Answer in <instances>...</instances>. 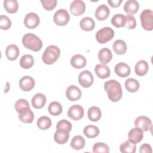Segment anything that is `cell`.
Segmentation results:
<instances>
[{"label":"cell","instance_id":"obj_1","mask_svg":"<svg viewBox=\"0 0 153 153\" xmlns=\"http://www.w3.org/2000/svg\"><path fill=\"white\" fill-rule=\"evenodd\" d=\"M104 88L108 94L109 99L114 102L120 100L123 95L122 88L120 83L116 80L110 79L104 84Z\"/></svg>","mask_w":153,"mask_h":153},{"label":"cell","instance_id":"obj_2","mask_svg":"<svg viewBox=\"0 0 153 153\" xmlns=\"http://www.w3.org/2000/svg\"><path fill=\"white\" fill-rule=\"evenodd\" d=\"M23 45L33 51H39L42 47L41 39L36 35L31 33L25 34L22 38Z\"/></svg>","mask_w":153,"mask_h":153},{"label":"cell","instance_id":"obj_3","mask_svg":"<svg viewBox=\"0 0 153 153\" xmlns=\"http://www.w3.org/2000/svg\"><path fill=\"white\" fill-rule=\"evenodd\" d=\"M60 50L58 47L54 45L48 46L42 56L43 62L47 65H51L54 63L59 57Z\"/></svg>","mask_w":153,"mask_h":153},{"label":"cell","instance_id":"obj_4","mask_svg":"<svg viewBox=\"0 0 153 153\" xmlns=\"http://www.w3.org/2000/svg\"><path fill=\"white\" fill-rule=\"evenodd\" d=\"M141 25L146 30H152L153 29V12L151 10H144L140 16Z\"/></svg>","mask_w":153,"mask_h":153},{"label":"cell","instance_id":"obj_5","mask_svg":"<svg viewBox=\"0 0 153 153\" xmlns=\"http://www.w3.org/2000/svg\"><path fill=\"white\" fill-rule=\"evenodd\" d=\"M114 35V30L109 27H105L99 30L96 34V39L99 43L104 44L111 40Z\"/></svg>","mask_w":153,"mask_h":153},{"label":"cell","instance_id":"obj_6","mask_svg":"<svg viewBox=\"0 0 153 153\" xmlns=\"http://www.w3.org/2000/svg\"><path fill=\"white\" fill-rule=\"evenodd\" d=\"M70 16L68 11L65 9H59L54 14L53 20L58 26H65L69 21Z\"/></svg>","mask_w":153,"mask_h":153},{"label":"cell","instance_id":"obj_7","mask_svg":"<svg viewBox=\"0 0 153 153\" xmlns=\"http://www.w3.org/2000/svg\"><path fill=\"white\" fill-rule=\"evenodd\" d=\"M78 79L79 84L84 88L90 87L94 81L93 74L88 70L82 71L79 74Z\"/></svg>","mask_w":153,"mask_h":153},{"label":"cell","instance_id":"obj_8","mask_svg":"<svg viewBox=\"0 0 153 153\" xmlns=\"http://www.w3.org/2000/svg\"><path fill=\"white\" fill-rule=\"evenodd\" d=\"M136 127L140 128L143 131H147L152 129V121L149 118L146 116H139L134 121Z\"/></svg>","mask_w":153,"mask_h":153},{"label":"cell","instance_id":"obj_9","mask_svg":"<svg viewBox=\"0 0 153 153\" xmlns=\"http://www.w3.org/2000/svg\"><path fill=\"white\" fill-rule=\"evenodd\" d=\"M84 108L79 105H74L71 106L68 111V117L75 121L81 119L84 116Z\"/></svg>","mask_w":153,"mask_h":153},{"label":"cell","instance_id":"obj_10","mask_svg":"<svg viewBox=\"0 0 153 153\" xmlns=\"http://www.w3.org/2000/svg\"><path fill=\"white\" fill-rule=\"evenodd\" d=\"M85 10V4L81 0H75L70 5V11L75 16L82 15Z\"/></svg>","mask_w":153,"mask_h":153},{"label":"cell","instance_id":"obj_11","mask_svg":"<svg viewBox=\"0 0 153 153\" xmlns=\"http://www.w3.org/2000/svg\"><path fill=\"white\" fill-rule=\"evenodd\" d=\"M40 19L39 16L34 13H29L27 14L24 19V24L25 26L29 29H34L39 24Z\"/></svg>","mask_w":153,"mask_h":153},{"label":"cell","instance_id":"obj_12","mask_svg":"<svg viewBox=\"0 0 153 153\" xmlns=\"http://www.w3.org/2000/svg\"><path fill=\"white\" fill-rule=\"evenodd\" d=\"M81 91L76 86L72 85L69 86L66 90V97L71 101H76L81 97Z\"/></svg>","mask_w":153,"mask_h":153},{"label":"cell","instance_id":"obj_13","mask_svg":"<svg viewBox=\"0 0 153 153\" xmlns=\"http://www.w3.org/2000/svg\"><path fill=\"white\" fill-rule=\"evenodd\" d=\"M114 71L120 77L125 78L130 75V68L127 64L124 62H120L115 66Z\"/></svg>","mask_w":153,"mask_h":153},{"label":"cell","instance_id":"obj_14","mask_svg":"<svg viewBox=\"0 0 153 153\" xmlns=\"http://www.w3.org/2000/svg\"><path fill=\"white\" fill-rule=\"evenodd\" d=\"M19 87L24 91L31 90L35 86V81L30 76H25L19 81Z\"/></svg>","mask_w":153,"mask_h":153},{"label":"cell","instance_id":"obj_15","mask_svg":"<svg viewBox=\"0 0 153 153\" xmlns=\"http://www.w3.org/2000/svg\"><path fill=\"white\" fill-rule=\"evenodd\" d=\"M143 137V131L138 127L131 128L129 131L128 134V140L134 143L135 144L140 142L142 140Z\"/></svg>","mask_w":153,"mask_h":153},{"label":"cell","instance_id":"obj_16","mask_svg":"<svg viewBox=\"0 0 153 153\" xmlns=\"http://www.w3.org/2000/svg\"><path fill=\"white\" fill-rule=\"evenodd\" d=\"M18 118L22 123H31L34 119V114L30 108H27L19 112Z\"/></svg>","mask_w":153,"mask_h":153},{"label":"cell","instance_id":"obj_17","mask_svg":"<svg viewBox=\"0 0 153 153\" xmlns=\"http://www.w3.org/2000/svg\"><path fill=\"white\" fill-rule=\"evenodd\" d=\"M69 131L57 129L54 134V139L59 144H64L68 142L69 137Z\"/></svg>","mask_w":153,"mask_h":153},{"label":"cell","instance_id":"obj_18","mask_svg":"<svg viewBox=\"0 0 153 153\" xmlns=\"http://www.w3.org/2000/svg\"><path fill=\"white\" fill-rule=\"evenodd\" d=\"M110 13V10L107 5L102 4L99 5L96 10L95 17L98 20H104L106 19Z\"/></svg>","mask_w":153,"mask_h":153},{"label":"cell","instance_id":"obj_19","mask_svg":"<svg viewBox=\"0 0 153 153\" xmlns=\"http://www.w3.org/2000/svg\"><path fill=\"white\" fill-rule=\"evenodd\" d=\"M71 64L75 69H81L86 65L87 60L81 54H75L71 58Z\"/></svg>","mask_w":153,"mask_h":153},{"label":"cell","instance_id":"obj_20","mask_svg":"<svg viewBox=\"0 0 153 153\" xmlns=\"http://www.w3.org/2000/svg\"><path fill=\"white\" fill-rule=\"evenodd\" d=\"M94 72L97 76L101 79H105L109 76L111 71L109 67L105 65L97 64L94 68Z\"/></svg>","mask_w":153,"mask_h":153},{"label":"cell","instance_id":"obj_21","mask_svg":"<svg viewBox=\"0 0 153 153\" xmlns=\"http://www.w3.org/2000/svg\"><path fill=\"white\" fill-rule=\"evenodd\" d=\"M139 8V2L136 0H128L124 5V11L128 14V15L134 14L137 13Z\"/></svg>","mask_w":153,"mask_h":153},{"label":"cell","instance_id":"obj_22","mask_svg":"<svg viewBox=\"0 0 153 153\" xmlns=\"http://www.w3.org/2000/svg\"><path fill=\"white\" fill-rule=\"evenodd\" d=\"M46 97L42 93H39L34 95L32 99V105L36 109H41L43 108L46 103Z\"/></svg>","mask_w":153,"mask_h":153},{"label":"cell","instance_id":"obj_23","mask_svg":"<svg viewBox=\"0 0 153 153\" xmlns=\"http://www.w3.org/2000/svg\"><path fill=\"white\" fill-rule=\"evenodd\" d=\"M98 57L99 61L102 65H106L111 60L112 58V54L109 48H103L99 51Z\"/></svg>","mask_w":153,"mask_h":153},{"label":"cell","instance_id":"obj_24","mask_svg":"<svg viewBox=\"0 0 153 153\" xmlns=\"http://www.w3.org/2000/svg\"><path fill=\"white\" fill-rule=\"evenodd\" d=\"M20 54L19 47L14 44L8 45L5 50V55L10 60H14L17 59Z\"/></svg>","mask_w":153,"mask_h":153},{"label":"cell","instance_id":"obj_25","mask_svg":"<svg viewBox=\"0 0 153 153\" xmlns=\"http://www.w3.org/2000/svg\"><path fill=\"white\" fill-rule=\"evenodd\" d=\"M79 26L81 29L84 31H91L95 27V22L92 18L85 17L81 20Z\"/></svg>","mask_w":153,"mask_h":153},{"label":"cell","instance_id":"obj_26","mask_svg":"<svg viewBox=\"0 0 153 153\" xmlns=\"http://www.w3.org/2000/svg\"><path fill=\"white\" fill-rule=\"evenodd\" d=\"M149 69L148 63L143 60L137 62L134 67V71L137 75L143 76L147 74Z\"/></svg>","mask_w":153,"mask_h":153},{"label":"cell","instance_id":"obj_27","mask_svg":"<svg viewBox=\"0 0 153 153\" xmlns=\"http://www.w3.org/2000/svg\"><path fill=\"white\" fill-rule=\"evenodd\" d=\"M120 150L122 153H134L136 150V146L134 143L127 140L120 145Z\"/></svg>","mask_w":153,"mask_h":153},{"label":"cell","instance_id":"obj_28","mask_svg":"<svg viewBox=\"0 0 153 153\" xmlns=\"http://www.w3.org/2000/svg\"><path fill=\"white\" fill-rule=\"evenodd\" d=\"M112 48L116 54L122 55L124 54L127 51V45L124 41L118 39L114 41L113 43Z\"/></svg>","mask_w":153,"mask_h":153},{"label":"cell","instance_id":"obj_29","mask_svg":"<svg viewBox=\"0 0 153 153\" xmlns=\"http://www.w3.org/2000/svg\"><path fill=\"white\" fill-rule=\"evenodd\" d=\"M88 119L91 121H97L102 117V112L99 108L97 106H91L88 110L87 112Z\"/></svg>","mask_w":153,"mask_h":153},{"label":"cell","instance_id":"obj_30","mask_svg":"<svg viewBox=\"0 0 153 153\" xmlns=\"http://www.w3.org/2000/svg\"><path fill=\"white\" fill-rule=\"evenodd\" d=\"M85 145V139L80 135L75 136L71 142V146L75 150L82 149Z\"/></svg>","mask_w":153,"mask_h":153},{"label":"cell","instance_id":"obj_31","mask_svg":"<svg viewBox=\"0 0 153 153\" xmlns=\"http://www.w3.org/2000/svg\"><path fill=\"white\" fill-rule=\"evenodd\" d=\"M83 132L85 136L88 138H94L99 134V129L97 126L93 125H88L84 127Z\"/></svg>","mask_w":153,"mask_h":153},{"label":"cell","instance_id":"obj_32","mask_svg":"<svg viewBox=\"0 0 153 153\" xmlns=\"http://www.w3.org/2000/svg\"><path fill=\"white\" fill-rule=\"evenodd\" d=\"M34 64V59L30 54H25L22 56L20 60V65L24 69L30 68Z\"/></svg>","mask_w":153,"mask_h":153},{"label":"cell","instance_id":"obj_33","mask_svg":"<svg viewBox=\"0 0 153 153\" xmlns=\"http://www.w3.org/2000/svg\"><path fill=\"white\" fill-rule=\"evenodd\" d=\"M139 83L136 79L130 78L125 82V87L127 91L131 93L137 91L139 88Z\"/></svg>","mask_w":153,"mask_h":153},{"label":"cell","instance_id":"obj_34","mask_svg":"<svg viewBox=\"0 0 153 153\" xmlns=\"http://www.w3.org/2000/svg\"><path fill=\"white\" fill-rule=\"evenodd\" d=\"M4 7L9 13H14L17 11L19 4L16 0H4Z\"/></svg>","mask_w":153,"mask_h":153},{"label":"cell","instance_id":"obj_35","mask_svg":"<svg viewBox=\"0 0 153 153\" xmlns=\"http://www.w3.org/2000/svg\"><path fill=\"white\" fill-rule=\"evenodd\" d=\"M62 106L60 103L56 101L51 102L48 107V112L54 116H57L60 115L62 112Z\"/></svg>","mask_w":153,"mask_h":153},{"label":"cell","instance_id":"obj_36","mask_svg":"<svg viewBox=\"0 0 153 153\" xmlns=\"http://www.w3.org/2000/svg\"><path fill=\"white\" fill-rule=\"evenodd\" d=\"M111 23L116 27H124L126 24V16L123 14H115L111 19Z\"/></svg>","mask_w":153,"mask_h":153},{"label":"cell","instance_id":"obj_37","mask_svg":"<svg viewBox=\"0 0 153 153\" xmlns=\"http://www.w3.org/2000/svg\"><path fill=\"white\" fill-rule=\"evenodd\" d=\"M51 126L50 118L47 116H42L37 120V126L41 130H47Z\"/></svg>","mask_w":153,"mask_h":153},{"label":"cell","instance_id":"obj_38","mask_svg":"<svg viewBox=\"0 0 153 153\" xmlns=\"http://www.w3.org/2000/svg\"><path fill=\"white\" fill-rule=\"evenodd\" d=\"M93 152L94 153H108L109 152V148L105 143L97 142L94 144L93 146Z\"/></svg>","mask_w":153,"mask_h":153},{"label":"cell","instance_id":"obj_39","mask_svg":"<svg viewBox=\"0 0 153 153\" xmlns=\"http://www.w3.org/2000/svg\"><path fill=\"white\" fill-rule=\"evenodd\" d=\"M14 107L15 109L16 110V111L19 113V112H20L21 111L27 108H30L29 106V104L28 103V102L24 99H19L14 105Z\"/></svg>","mask_w":153,"mask_h":153},{"label":"cell","instance_id":"obj_40","mask_svg":"<svg viewBox=\"0 0 153 153\" xmlns=\"http://www.w3.org/2000/svg\"><path fill=\"white\" fill-rule=\"evenodd\" d=\"M11 26V20L4 15H1L0 16V28L2 30H7L10 28Z\"/></svg>","mask_w":153,"mask_h":153},{"label":"cell","instance_id":"obj_41","mask_svg":"<svg viewBox=\"0 0 153 153\" xmlns=\"http://www.w3.org/2000/svg\"><path fill=\"white\" fill-rule=\"evenodd\" d=\"M56 128L65 130L70 132L72 129V124L66 120H62L57 123Z\"/></svg>","mask_w":153,"mask_h":153},{"label":"cell","instance_id":"obj_42","mask_svg":"<svg viewBox=\"0 0 153 153\" xmlns=\"http://www.w3.org/2000/svg\"><path fill=\"white\" fill-rule=\"evenodd\" d=\"M136 26V21L134 18L131 15L126 16V24L124 27L129 29H133Z\"/></svg>","mask_w":153,"mask_h":153},{"label":"cell","instance_id":"obj_43","mask_svg":"<svg viewBox=\"0 0 153 153\" xmlns=\"http://www.w3.org/2000/svg\"><path fill=\"white\" fill-rule=\"evenodd\" d=\"M42 7L46 10H52L57 5L56 0H41Z\"/></svg>","mask_w":153,"mask_h":153},{"label":"cell","instance_id":"obj_44","mask_svg":"<svg viewBox=\"0 0 153 153\" xmlns=\"http://www.w3.org/2000/svg\"><path fill=\"white\" fill-rule=\"evenodd\" d=\"M139 152L140 153H151V146L148 143H144L140 146Z\"/></svg>","mask_w":153,"mask_h":153},{"label":"cell","instance_id":"obj_45","mask_svg":"<svg viewBox=\"0 0 153 153\" xmlns=\"http://www.w3.org/2000/svg\"><path fill=\"white\" fill-rule=\"evenodd\" d=\"M122 2V0H108V3L109 5L113 8H117L119 7Z\"/></svg>","mask_w":153,"mask_h":153}]
</instances>
